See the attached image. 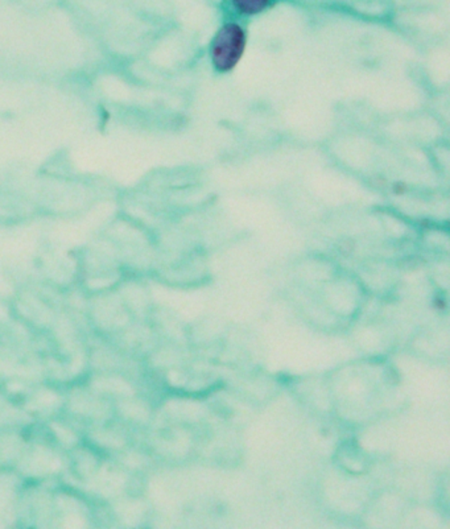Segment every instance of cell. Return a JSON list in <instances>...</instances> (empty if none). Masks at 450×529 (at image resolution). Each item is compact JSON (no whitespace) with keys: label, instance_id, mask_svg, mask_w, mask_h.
Listing matches in <instances>:
<instances>
[{"label":"cell","instance_id":"7a4b0ae2","mask_svg":"<svg viewBox=\"0 0 450 529\" xmlns=\"http://www.w3.org/2000/svg\"><path fill=\"white\" fill-rule=\"evenodd\" d=\"M235 8L245 15H255L267 7L269 0H233Z\"/></svg>","mask_w":450,"mask_h":529},{"label":"cell","instance_id":"6da1fadb","mask_svg":"<svg viewBox=\"0 0 450 529\" xmlns=\"http://www.w3.org/2000/svg\"><path fill=\"white\" fill-rule=\"evenodd\" d=\"M245 44V33L239 25L226 24L220 28L211 49V60L217 71H228L233 69L242 57Z\"/></svg>","mask_w":450,"mask_h":529}]
</instances>
